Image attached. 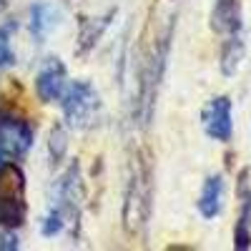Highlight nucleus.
<instances>
[{
    "label": "nucleus",
    "instance_id": "1",
    "mask_svg": "<svg viewBox=\"0 0 251 251\" xmlns=\"http://www.w3.org/2000/svg\"><path fill=\"white\" fill-rule=\"evenodd\" d=\"M80 199H83L80 169H78V163H71L68 171L58 178V183L53 188L50 208H48L43 224H40L43 236H58V234L66 231L68 226H78Z\"/></svg>",
    "mask_w": 251,
    "mask_h": 251
},
{
    "label": "nucleus",
    "instance_id": "2",
    "mask_svg": "<svg viewBox=\"0 0 251 251\" xmlns=\"http://www.w3.org/2000/svg\"><path fill=\"white\" fill-rule=\"evenodd\" d=\"M171 35H174V20L166 23V28L158 30V38L153 48L146 55L143 66H141V121L149 123L156 108V98H158V88L166 73V58H169V48H171Z\"/></svg>",
    "mask_w": 251,
    "mask_h": 251
},
{
    "label": "nucleus",
    "instance_id": "3",
    "mask_svg": "<svg viewBox=\"0 0 251 251\" xmlns=\"http://www.w3.org/2000/svg\"><path fill=\"white\" fill-rule=\"evenodd\" d=\"M63 116L66 123L75 131H88L98 123L100 116V98L88 80H75L63 91Z\"/></svg>",
    "mask_w": 251,
    "mask_h": 251
},
{
    "label": "nucleus",
    "instance_id": "4",
    "mask_svg": "<svg viewBox=\"0 0 251 251\" xmlns=\"http://www.w3.org/2000/svg\"><path fill=\"white\" fill-rule=\"evenodd\" d=\"M25 224V174L18 163L0 169V226L18 228Z\"/></svg>",
    "mask_w": 251,
    "mask_h": 251
},
{
    "label": "nucleus",
    "instance_id": "5",
    "mask_svg": "<svg viewBox=\"0 0 251 251\" xmlns=\"http://www.w3.org/2000/svg\"><path fill=\"white\" fill-rule=\"evenodd\" d=\"M33 149V128L25 118L0 111V169L18 163Z\"/></svg>",
    "mask_w": 251,
    "mask_h": 251
},
{
    "label": "nucleus",
    "instance_id": "6",
    "mask_svg": "<svg viewBox=\"0 0 251 251\" xmlns=\"http://www.w3.org/2000/svg\"><path fill=\"white\" fill-rule=\"evenodd\" d=\"M149 206H151V181L149 174L143 171V166H136L123 201V228L128 234H138L143 228L146 219H149Z\"/></svg>",
    "mask_w": 251,
    "mask_h": 251
},
{
    "label": "nucleus",
    "instance_id": "7",
    "mask_svg": "<svg viewBox=\"0 0 251 251\" xmlns=\"http://www.w3.org/2000/svg\"><path fill=\"white\" fill-rule=\"evenodd\" d=\"M201 126H203V133L211 141H219V143L231 141V136H234L231 98L216 96V98L208 100L203 106V111H201Z\"/></svg>",
    "mask_w": 251,
    "mask_h": 251
},
{
    "label": "nucleus",
    "instance_id": "8",
    "mask_svg": "<svg viewBox=\"0 0 251 251\" xmlns=\"http://www.w3.org/2000/svg\"><path fill=\"white\" fill-rule=\"evenodd\" d=\"M66 66H63V60L58 58H46L43 66H40L38 75H35V93L43 103H53V100H60L63 91H66Z\"/></svg>",
    "mask_w": 251,
    "mask_h": 251
},
{
    "label": "nucleus",
    "instance_id": "9",
    "mask_svg": "<svg viewBox=\"0 0 251 251\" xmlns=\"http://www.w3.org/2000/svg\"><path fill=\"white\" fill-rule=\"evenodd\" d=\"M211 28L219 35H236L241 33V5L239 0H216L211 10Z\"/></svg>",
    "mask_w": 251,
    "mask_h": 251
},
{
    "label": "nucleus",
    "instance_id": "10",
    "mask_svg": "<svg viewBox=\"0 0 251 251\" xmlns=\"http://www.w3.org/2000/svg\"><path fill=\"white\" fill-rule=\"evenodd\" d=\"M224 191H226V183H224V176L221 174H214L208 176L201 186V194H199V214L203 219H216L224 208Z\"/></svg>",
    "mask_w": 251,
    "mask_h": 251
},
{
    "label": "nucleus",
    "instance_id": "11",
    "mask_svg": "<svg viewBox=\"0 0 251 251\" xmlns=\"http://www.w3.org/2000/svg\"><path fill=\"white\" fill-rule=\"evenodd\" d=\"M239 194H241V211H239V221L234 228V246L239 251H246L251 249V188L246 183V174H241Z\"/></svg>",
    "mask_w": 251,
    "mask_h": 251
},
{
    "label": "nucleus",
    "instance_id": "12",
    "mask_svg": "<svg viewBox=\"0 0 251 251\" xmlns=\"http://www.w3.org/2000/svg\"><path fill=\"white\" fill-rule=\"evenodd\" d=\"M58 8L53 3H35L30 10V33L35 40H46L58 25Z\"/></svg>",
    "mask_w": 251,
    "mask_h": 251
},
{
    "label": "nucleus",
    "instance_id": "13",
    "mask_svg": "<svg viewBox=\"0 0 251 251\" xmlns=\"http://www.w3.org/2000/svg\"><path fill=\"white\" fill-rule=\"evenodd\" d=\"M111 18H113V10L108 15H98V18H83L80 20V33H78V50H91L100 35L106 33V28L111 25Z\"/></svg>",
    "mask_w": 251,
    "mask_h": 251
},
{
    "label": "nucleus",
    "instance_id": "14",
    "mask_svg": "<svg viewBox=\"0 0 251 251\" xmlns=\"http://www.w3.org/2000/svg\"><path fill=\"white\" fill-rule=\"evenodd\" d=\"M244 35L236 33V35H226L224 38V46H221V73L224 75H234L244 60Z\"/></svg>",
    "mask_w": 251,
    "mask_h": 251
},
{
    "label": "nucleus",
    "instance_id": "15",
    "mask_svg": "<svg viewBox=\"0 0 251 251\" xmlns=\"http://www.w3.org/2000/svg\"><path fill=\"white\" fill-rule=\"evenodd\" d=\"M13 23L0 28V68L8 71L15 66V50H13Z\"/></svg>",
    "mask_w": 251,
    "mask_h": 251
},
{
    "label": "nucleus",
    "instance_id": "16",
    "mask_svg": "<svg viewBox=\"0 0 251 251\" xmlns=\"http://www.w3.org/2000/svg\"><path fill=\"white\" fill-rule=\"evenodd\" d=\"M66 149H68V136L63 131V126H55L50 131V141H48V151H50V158L53 163H58L63 156H66Z\"/></svg>",
    "mask_w": 251,
    "mask_h": 251
},
{
    "label": "nucleus",
    "instance_id": "17",
    "mask_svg": "<svg viewBox=\"0 0 251 251\" xmlns=\"http://www.w3.org/2000/svg\"><path fill=\"white\" fill-rule=\"evenodd\" d=\"M18 246H20L18 244V236L13 234V228H8V231L0 236V249H3V251H15Z\"/></svg>",
    "mask_w": 251,
    "mask_h": 251
}]
</instances>
